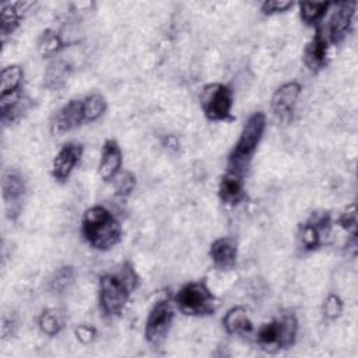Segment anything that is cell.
Here are the masks:
<instances>
[{
  "label": "cell",
  "mask_w": 358,
  "mask_h": 358,
  "mask_svg": "<svg viewBox=\"0 0 358 358\" xmlns=\"http://www.w3.org/2000/svg\"><path fill=\"white\" fill-rule=\"evenodd\" d=\"M200 101L203 112L210 120L218 122L231 119L232 92L227 85L221 83L206 85L203 88Z\"/></svg>",
  "instance_id": "obj_6"
},
{
  "label": "cell",
  "mask_w": 358,
  "mask_h": 358,
  "mask_svg": "<svg viewBox=\"0 0 358 358\" xmlns=\"http://www.w3.org/2000/svg\"><path fill=\"white\" fill-rule=\"evenodd\" d=\"M326 57H327V38L323 35L322 29H317L313 38L305 46L303 63L310 71L316 73L324 67Z\"/></svg>",
  "instance_id": "obj_14"
},
{
  "label": "cell",
  "mask_w": 358,
  "mask_h": 358,
  "mask_svg": "<svg viewBox=\"0 0 358 358\" xmlns=\"http://www.w3.org/2000/svg\"><path fill=\"white\" fill-rule=\"evenodd\" d=\"M343 312V301L340 299L338 295L336 294H330L323 305V313L326 316V319L329 320H334L337 319Z\"/></svg>",
  "instance_id": "obj_27"
},
{
  "label": "cell",
  "mask_w": 358,
  "mask_h": 358,
  "mask_svg": "<svg viewBox=\"0 0 358 358\" xmlns=\"http://www.w3.org/2000/svg\"><path fill=\"white\" fill-rule=\"evenodd\" d=\"M329 6H330V3H327V1H313V3L303 1V3H299L301 18L306 24H316L323 18Z\"/></svg>",
  "instance_id": "obj_23"
},
{
  "label": "cell",
  "mask_w": 358,
  "mask_h": 358,
  "mask_svg": "<svg viewBox=\"0 0 358 358\" xmlns=\"http://www.w3.org/2000/svg\"><path fill=\"white\" fill-rule=\"evenodd\" d=\"M340 225L347 229L352 236H355L357 234V218H355V208L351 207V211L344 213L340 220H338Z\"/></svg>",
  "instance_id": "obj_30"
},
{
  "label": "cell",
  "mask_w": 358,
  "mask_h": 358,
  "mask_svg": "<svg viewBox=\"0 0 358 358\" xmlns=\"http://www.w3.org/2000/svg\"><path fill=\"white\" fill-rule=\"evenodd\" d=\"M84 116L87 122H94L106 110V99L101 94H92L84 101Z\"/></svg>",
  "instance_id": "obj_24"
},
{
  "label": "cell",
  "mask_w": 358,
  "mask_h": 358,
  "mask_svg": "<svg viewBox=\"0 0 358 358\" xmlns=\"http://www.w3.org/2000/svg\"><path fill=\"white\" fill-rule=\"evenodd\" d=\"M173 320V309L168 299H162L151 309L145 323V338L151 344H159L168 334Z\"/></svg>",
  "instance_id": "obj_7"
},
{
  "label": "cell",
  "mask_w": 358,
  "mask_h": 358,
  "mask_svg": "<svg viewBox=\"0 0 358 358\" xmlns=\"http://www.w3.org/2000/svg\"><path fill=\"white\" fill-rule=\"evenodd\" d=\"M83 154V147L80 144L69 143L66 144L55 157L52 162V176L56 180H66L73 172L74 166L80 161Z\"/></svg>",
  "instance_id": "obj_11"
},
{
  "label": "cell",
  "mask_w": 358,
  "mask_h": 358,
  "mask_svg": "<svg viewBox=\"0 0 358 358\" xmlns=\"http://www.w3.org/2000/svg\"><path fill=\"white\" fill-rule=\"evenodd\" d=\"M69 64L63 60H56L50 63L45 71V85L49 90L62 88L69 77Z\"/></svg>",
  "instance_id": "obj_20"
},
{
  "label": "cell",
  "mask_w": 358,
  "mask_h": 358,
  "mask_svg": "<svg viewBox=\"0 0 358 358\" xmlns=\"http://www.w3.org/2000/svg\"><path fill=\"white\" fill-rule=\"evenodd\" d=\"M24 3H4L1 6V34L3 36L11 34L20 24L22 17Z\"/></svg>",
  "instance_id": "obj_18"
},
{
  "label": "cell",
  "mask_w": 358,
  "mask_h": 358,
  "mask_svg": "<svg viewBox=\"0 0 358 358\" xmlns=\"http://www.w3.org/2000/svg\"><path fill=\"white\" fill-rule=\"evenodd\" d=\"M85 120L84 102L81 99H73L62 106L50 120V131L55 136H62Z\"/></svg>",
  "instance_id": "obj_8"
},
{
  "label": "cell",
  "mask_w": 358,
  "mask_h": 358,
  "mask_svg": "<svg viewBox=\"0 0 358 358\" xmlns=\"http://www.w3.org/2000/svg\"><path fill=\"white\" fill-rule=\"evenodd\" d=\"M266 129V116L262 112H255L245 122L241 136L229 155L232 168H241L256 151Z\"/></svg>",
  "instance_id": "obj_3"
},
{
  "label": "cell",
  "mask_w": 358,
  "mask_h": 358,
  "mask_svg": "<svg viewBox=\"0 0 358 358\" xmlns=\"http://www.w3.org/2000/svg\"><path fill=\"white\" fill-rule=\"evenodd\" d=\"M74 280V270L73 267H62L59 268L53 278L50 280V288L56 292H63Z\"/></svg>",
  "instance_id": "obj_26"
},
{
  "label": "cell",
  "mask_w": 358,
  "mask_h": 358,
  "mask_svg": "<svg viewBox=\"0 0 358 358\" xmlns=\"http://www.w3.org/2000/svg\"><path fill=\"white\" fill-rule=\"evenodd\" d=\"M175 302L189 316H204L214 312L215 298L204 282H189L176 294Z\"/></svg>",
  "instance_id": "obj_5"
},
{
  "label": "cell",
  "mask_w": 358,
  "mask_h": 358,
  "mask_svg": "<svg viewBox=\"0 0 358 358\" xmlns=\"http://www.w3.org/2000/svg\"><path fill=\"white\" fill-rule=\"evenodd\" d=\"M1 190H3V197L7 203L17 201L25 190L22 178L15 172H11V171L6 172L1 180Z\"/></svg>",
  "instance_id": "obj_19"
},
{
  "label": "cell",
  "mask_w": 358,
  "mask_h": 358,
  "mask_svg": "<svg viewBox=\"0 0 358 358\" xmlns=\"http://www.w3.org/2000/svg\"><path fill=\"white\" fill-rule=\"evenodd\" d=\"M95 329L92 326H88V324H81L76 329V337L77 340H80L83 344H88L91 343L94 338H95Z\"/></svg>",
  "instance_id": "obj_31"
},
{
  "label": "cell",
  "mask_w": 358,
  "mask_h": 358,
  "mask_svg": "<svg viewBox=\"0 0 358 358\" xmlns=\"http://www.w3.org/2000/svg\"><path fill=\"white\" fill-rule=\"evenodd\" d=\"M222 324L227 333L229 334H246V333H250L253 329L252 320L249 319L246 309L242 306L231 308L225 313L222 319Z\"/></svg>",
  "instance_id": "obj_17"
},
{
  "label": "cell",
  "mask_w": 358,
  "mask_h": 358,
  "mask_svg": "<svg viewBox=\"0 0 358 358\" xmlns=\"http://www.w3.org/2000/svg\"><path fill=\"white\" fill-rule=\"evenodd\" d=\"M39 327L48 336H56L63 327V320L56 310H45L39 317Z\"/></svg>",
  "instance_id": "obj_25"
},
{
  "label": "cell",
  "mask_w": 358,
  "mask_h": 358,
  "mask_svg": "<svg viewBox=\"0 0 358 358\" xmlns=\"http://www.w3.org/2000/svg\"><path fill=\"white\" fill-rule=\"evenodd\" d=\"M83 235L92 248L106 250L120 241L122 227L109 210L102 206H94L84 213Z\"/></svg>",
  "instance_id": "obj_1"
},
{
  "label": "cell",
  "mask_w": 358,
  "mask_h": 358,
  "mask_svg": "<svg viewBox=\"0 0 358 358\" xmlns=\"http://www.w3.org/2000/svg\"><path fill=\"white\" fill-rule=\"evenodd\" d=\"M134 176L130 172H123L116 179V193L120 196H127L134 187Z\"/></svg>",
  "instance_id": "obj_28"
},
{
  "label": "cell",
  "mask_w": 358,
  "mask_h": 358,
  "mask_svg": "<svg viewBox=\"0 0 358 358\" xmlns=\"http://www.w3.org/2000/svg\"><path fill=\"white\" fill-rule=\"evenodd\" d=\"M64 46L62 38L59 36V34H56L52 29H46L42 32L39 41H38V52L41 53L42 57H48V56H53L55 53H57Z\"/></svg>",
  "instance_id": "obj_22"
},
{
  "label": "cell",
  "mask_w": 358,
  "mask_h": 358,
  "mask_svg": "<svg viewBox=\"0 0 358 358\" xmlns=\"http://www.w3.org/2000/svg\"><path fill=\"white\" fill-rule=\"evenodd\" d=\"M134 282V273L130 267L124 268L123 275L103 274L99 278V306L105 315H117L124 308Z\"/></svg>",
  "instance_id": "obj_2"
},
{
  "label": "cell",
  "mask_w": 358,
  "mask_h": 358,
  "mask_svg": "<svg viewBox=\"0 0 358 358\" xmlns=\"http://www.w3.org/2000/svg\"><path fill=\"white\" fill-rule=\"evenodd\" d=\"M330 228L329 214L313 215L301 227V242L306 250H313L322 245L323 232L327 234Z\"/></svg>",
  "instance_id": "obj_12"
},
{
  "label": "cell",
  "mask_w": 358,
  "mask_h": 358,
  "mask_svg": "<svg viewBox=\"0 0 358 358\" xmlns=\"http://www.w3.org/2000/svg\"><path fill=\"white\" fill-rule=\"evenodd\" d=\"M301 94V85L295 81L285 83L275 90L271 96V108L277 117L288 119L292 115L294 106Z\"/></svg>",
  "instance_id": "obj_10"
},
{
  "label": "cell",
  "mask_w": 358,
  "mask_h": 358,
  "mask_svg": "<svg viewBox=\"0 0 358 358\" xmlns=\"http://www.w3.org/2000/svg\"><path fill=\"white\" fill-rule=\"evenodd\" d=\"M22 77H24V71L20 66L13 64V66L4 67L0 74V90H1L0 95L20 91Z\"/></svg>",
  "instance_id": "obj_21"
},
{
  "label": "cell",
  "mask_w": 358,
  "mask_h": 358,
  "mask_svg": "<svg viewBox=\"0 0 358 358\" xmlns=\"http://www.w3.org/2000/svg\"><path fill=\"white\" fill-rule=\"evenodd\" d=\"M298 330L296 319L292 315L264 323L257 331V343L266 351H277L291 347L295 341Z\"/></svg>",
  "instance_id": "obj_4"
},
{
  "label": "cell",
  "mask_w": 358,
  "mask_h": 358,
  "mask_svg": "<svg viewBox=\"0 0 358 358\" xmlns=\"http://www.w3.org/2000/svg\"><path fill=\"white\" fill-rule=\"evenodd\" d=\"M218 194L222 203L232 206L238 204L243 199L245 192L241 169L232 168L225 175H222L218 186Z\"/></svg>",
  "instance_id": "obj_13"
},
{
  "label": "cell",
  "mask_w": 358,
  "mask_h": 358,
  "mask_svg": "<svg viewBox=\"0 0 358 358\" xmlns=\"http://www.w3.org/2000/svg\"><path fill=\"white\" fill-rule=\"evenodd\" d=\"M210 257L220 270H229L236 263V243L229 238H218L210 246Z\"/></svg>",
  "instance_id": "obj_16"
},
{
  "label": "cell",
  "mask_w": 358,
  "mask_h": 358,
  "mask_svg": "<svg viewBox=\"0 0 358 358\" xmlns=\"http://www.w3.org/2000/svg\"><path fill=\"white\" fill-rule=\"evenodd\" d=\"M122 166V151L115 140H106L98 166V173L103 180L113 179Z\"/></svg>",
  "instance_id": "obj_15"
},
{
  "label": "cell",
  "mask_w": 358,
  "mask_h": 358,
  "mask_svg": "<svg viewBox=\"0 0 358 358\" xmlns=\"http://www.w3.org/2000/svg\"><path fill=\"white\" fill-rule=\"evenodd\" d=\"M355 1H343L337 4L329 24V39L333 43H340L348 34L352 17L355 13Z\"/></svg>",
  "instance_id": "obj_9"
},
{
  "label": "cell",
  "mask_w": 358,
  "mask_h": 358,
  "mask_svg": "<svg viewBox=\"0 0 358 358\" xmlns=\"http://www.w3.org/2000/svg\"><path fill=\"white\" fill-rule=\"evenodd\" d=\"M292 7V1L288 0H268L262 4V11L264 14H275V13H282L287 8Z\"/></svg>",
  "instance_id": "obj_29"
}]
</instances>
